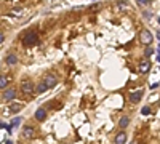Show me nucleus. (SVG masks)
Masks as SVG:
<instances>
[{"mask_svg": "<svg viewBox=\"0 0 160 144\" xmlns=\"http://www.w3.org/2000/svg\"><path fill=\"white\" fill-rule=\"evenodd\" d=\"M47 90H48V88H47V85H45V82H43V80H40V82H38V85L35 87V91H37L38 95H43Z\"/></svg>", "mask_w": 160, "mask_h": 144, "instance_id": "obj_12", "label": "nucleus"}, {"mask_svg": "<svg viewBox=\"0 0 160 144\" xmlns=\"http://www.w3.org/2000/svg\"><path fill=\"white\" fill-rule=\"evenodd\" d=\"M139 42H141V45H152V42H154V37H152V34L148 31V29H142L141 32H139Z\"/></svg>", "mask_w": 160, "mask_h": 144, "instance_id": "obj_2", "label": "nucleus"}, {"mask_svg": "<svg viewBox=\"0 0 160 144\" xmlns=\"http://www.w3.org/2000/svg\"><path fill=\"white\" fill-rule=\"evenodd\" d=\"M142 95H144L142 90H135V91H131V93H130V101H131L133 104H136V102H139V101L142 99Z\"/></svg>", "mask_w": 160, "mask_h": 144, "instance_id": "obj_4", "label": "nucleus"}, {"mask_svg": "<svg viewBox=\"0 0 160 144\" xmlns=\"http://www.w3.org/2000/svg\"><path fill=\"white\" fill-rule=\"evenodd\" d=\"M151 71V62L149 59H142L139 62V74H148Z\"/></svg>", "mask_w": 160, "mask_h": 144, "instance_id": "obj_8", "label": "nucleus"}, {"mask_svg": "<svg viewBox=\"0 0 160 144\" xmlns=\"http://www.w3.org/2000/svg\"><path fill=\"white\" fill-rule=\"evenodd\" d=\"M154 55V48H152V45H146V48H144V56L146 58H151Z\"/></svg>", "mask_w": 160, "mask_h": 144, "instance_id": "obj_15", "label": "nucleus"}, {"mask_svg": "<svg viewBox=\"0 0 160 144\" xmlns=\"http://www.w3.org/2000/svg\"><path fill=\"white\" fill-rule=\"evenodd\" d=\"M43 82H45L47 88H55V87H56V83H58V78H56L55 75H51V74H48V75H45V78H43Z\"/></svg>", "mask_w": 160, "mask_h": 144, "instance_id": "obj_6", "label": "nucleus"}, {"mask_svg": "<svg viewBox=\"0 0 160 144\" xmlns=\"http://www.w3.org/2000/svg\"><path fill=\"white\" fill-rule=\"evenodd\" d=\"M130 125V117L123 115V117H120V120H118V127L120 128H127Z\"/></svg>", "mask_w": 160, "mask_h": 144, "instance_id": "obj_13", "label": "nucleus"}, {"mask_svg": "<svg viewBox=\"0 0 160 144\" xmlns=\"http://www.w3.org/2000/svg\"><path fill=\"white\" fill-rule=\"evenodd\" d=\"M8 83H10V78H8V77H5V75H0V90L7 88V87H8Z\"/></svg>", "mask_w": 160, "mask_h": 144, "instance_id": "obj_14", "label": "nucleus"}, {"mask_svg": "<svg viewBox=\"0 0 160 144\" xmlns=\"http://www.w3.org/2000/svg\"><path fill=\"white\" fill-rule=\"evenodd\" d=\"M21 91L24 95H34L35 93V85L31 82V80H22V83H21Z\"/></svg>", "mask_w": 160, "mask_h": 144, "instance_id": "obj_3", "label": "nucleus"}, {"mask_svg": "<svg viewBox=\"0 0 160 144\" xmlns=\"http://www.w3.org/2000/svg\"><path fill=\"white\" fill-rule=\"evenodd\" d=\"M3 40H5V35L0 32V43H3Z\"/></svg>", "mask_w": 160, "mask_h": 144, "instance_id": "obj_22", "label": "nucleus"}, {"mask_svg": "<svg viewBox=\"0 0 160 144\" xmlns=\"http://www.w3.org/2000/svg\"><path fill=\"white\" fill-rule=\"evenodd\" d=\"M136 3H138L139 7H148V5H151L152 2H151V0H136Z\"/></svg>", "mask_w": 160, "mask_h": 144, "instance_id": "obj_20", "label": "nucleus"}, {"mask_svg": "<svg viewBox=\"0 0 160 144\" xmlns=\"http://www.w3.org/2000/svg\"><path fill=\"white\" fill-rule=\"evenodd\" d=\"M22 138H24V139H32V138H35V128L31 127V125L24 127V130H22Z\"/></svg>", "mask_w": 160, "mask_h": 144, "instance_id": "obj_5", "label": "nucleus"}, {"mask_svg": "<svg viewBox=\"0 0 160 144\" xmlns=\"http://www.w3.org/2000/svg\"><path fill=\"white\" fill-rule=\"evenodd\" d=\"M117 8H118V10H123V11H128V10H130V5H128L127 2H123V0H120V2L117 3Z\"/></svg>", "mask_w": 160, "mask_h": 144, "instance_id": "obj_16", "label": "nucleus"}, {"mask_svg": "<svg viewBox=\"0 0 160 144\" xmlns=\"http://www.w3.org/2000/svg\"><path fill=\"white\" fill-rule=\"evenodd\" d=\"M127 142V133L125 132H118L115 136V144H125Z\"/></svg>", "mask_w": 160, "mask_h": 144, "instance_id": "obj_10", "label": "nucleus"}, {"mask_svg": "<svg viewBox=\"0 0 160 144\" xmlns=\"http://www.w3.org/2000/svg\"><path fill=\"white\" fill-rule=\"evenodd\" d=\"M3 99L5 101H15L16 98V90L15 88H3Z\"/></svg>", "mask_w": 160, "mask_h": 144, "instance_id": "obj_7", "label": "nucleus"}, {"mask_svg": "<svg viewBox=\"0 0 160 144\" xmlns=\"http://www.w3.org/2000/svg\"><path fill=\"white\" fill-rule=\"evenodd\" d=\"M21 109H22V106H21L19 102H15V104L11 106V112H19Z\"/></svg>", "mask_w": 160, "mask_h": 144, "instance_id": "obj_19", "label": "nucleus"}, {"mask_svg": "<svg viewBox=\"0 0 160 144\" xmlns=\"http://www.w3.org/2000/svg\"><path fill=\"white\" fill-rule=\"evenodd\" d=\"M5 62L8 64V66H15V64L18 62V56L15 53H10L7 58H5Z\"/></svg>", "mask_w": 160, "mask_h": 144, "instance_id": "obj_11", "label": "nucleus"}, {"mask_svg": "<svg viewBox=\"0 0 160 144\" xmlns=\"http://www.w3.org/2000/svg\"><path fill=\"white\" fill-rule=\"evenodd\" d=\"M141 112H142V115H149V114H151V107H149V106H146V107H142Z\"/></svg>", "mask_w": 160, "mask_h": 144, "instance_id": "obj_21", "label": "nucleus"}, {"mask_svg": "<svg viewBox=\"0 0 160 144\" xmlns=\"http://www.w3.org/2000/svg\"><path fill=\"white\" fill-rule=\"evenodd\" d=\"M35 119H37L38 122H43V120L47 119V111H45L43 107H38V109L35 111Z\"/></svg>", "mask_w": 160, "mask_h": 144, "instance_id": "obj_9", "label": "nucleus"}, {"mask_svg": "<svg viewBox=\"0 0 160 144\" xmlns=\"http://www.w3.org/2000/svg\"><path fill=\"white\" fill-rule=\"evenodd\" d=\"M19 123H21V117H16V119H13V120H11V125H10L11 130H13V128H16Z\"/></svg>", "mask_w": 160, "mask_h": 144, "instance_id": "obj_17", "label": "nucleus"}, {"mask_svg": "<svg viewBox=\"0 0 160 144\" xmlns=\"http://www.w3.org/2000/svg\"><path fill=\"white\" fill-rule=\"evenodd\" d=\"M22 43H24V47H34V45H37L38 43V35L34 31L28 32L22 37Z\"/></svg>", "mask_w": 160, "mask_h": 144, "instance_id": "obj_1", "label": "nucleus"}, {"mask_svg": "<svg viewBox=\"0 0 160 144\" xmlns=\"http://www.w3.org/2000/svg\"><path fill=\"white\" fill-rule=\"evenodd\" d=\"M142 16H144V19H151V18L154 16V13H152L151 10H144V11H142Z\"/></svg>", "mask_w": 160, "mask_h": 144, "instance_id": "obj_18", "label": "nucleus"}]
</instances>
